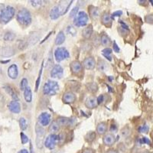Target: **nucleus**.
I'll return each instance as SVG.
<instances>
[{"label": "nucleus", "instance_id": "nucleus-1", "mask_svg": "<svg viewBox=\"0 0 153 153\" xmlns=\"http://www.w3.org/2000/svg\"><path fill=\"white\" fill-rule=\"evenodd\" d=\"M16 9L11 5H6L0 10V22L2 24H7L12 18L14 17Z\"/></svg>", "mask_w": 153, "mask_h": 153}, {"label": "nucleus", "instance_id": "nucleus-2", "mask_svg": "<svg viewBox=\"0 0 153 153\" xmlns=\"http://www.w3.org/2000/svg\"><path fill=\"white\" fill-rule=\"evenodd\" d=\"M16 19H17V21L24 26H28L31 23V15L29 11L26 9L19 10Z\"/></svg>", "mask_w": 153, "mask_h": 153}, {"label": "nucleus", "instance_id": "nucleus-3", "mask_svg": "<svg viewBox=\"0 0 153 153\" xmlns=\"http://www.w3.org/2000/svg\"><path fill=\"white\" fill-rule=\"evenodd\" d=\"M59 85L54 80H48L43 87V93L45 95L54 96L59 91Z\"/></svg>", "mask_w": 153, "mask_h": 153}, {"label": "nucleus", "instance_id": "nucleus-4", "mask_svg": "<svg viewBox=\"0 0 153 153\" xmlns=\"http://www.w3.org/2000/svg\"><path fill=\"white\" fill-rule=\"evenodd\" d=\"M89 18L87 14L85 12H80L77 14V16L74 18V24L76 27H83L87 25L88 23Z\"/></svg>", "mask_w": 153, "mask_h": 153}, {"label": "nucleus", "instance_id": "nucleus-5", "mask_svg": "<svg viewBox=\"0 0 153 153\" xmlns=\"http://www.w3.org/2000/svg\"><path fill=\"white\" fill-rule=\"evenodd\" d=\"M60 140V136L56 135V134H50L48 136L45 140V146L46 148L50 150H52L55 148L57 142Z\"/></svg>", "mask_w": 153, "mask_h": 153}, {"label": "nucleus", "instance_id": "nucleus-6", "mask_svg": "<svg viewBox=\"0 0 153 153\" xmlns=\"http://www.w3.org/2000/svg\"><path fill=\"white\" fill-rule=\"evenodd\" d=\"M70 57V54L68 51L64 47L57 48L54 51V57L57 62H61L65 59H67Z\"/></svg>", "mask_w": 153, "mask_h": 153}, {"label": "nucleus", "instance_id": "nucleus-7", "mask_svg": "<svg viewBox=\"0 0 153 153\" xmlns=\"http://www.w3.org/2000/svg\"><path fill=\"white\" fill-rule=\"evenodd\" d=\"M35 132H36V143L38 148H42L43 144L44 137H45V129L40 124L37 123L35 126Z\"/></svg>", "mask_w": 153, "mask_h": 153}, {"label": "nucleus", "instance_id": "nucleus-8", "mask_svg": "<svg viewBox=\"0 0 153 153\" xmlns=\"http://www.w3.org/2000/svg\"><path fill=\"white\" fill-rule=\"evenodd\" d=\"M51 116L50 113L44 112L38 116V123L40 124L42 126H46L49 125V123H51Z\"/></svg>", "mask_w": 153, "mask_h": 153}, {"label": "nucleus", "instance_id": "nucleus-9", "mask_svg": "<svg viewBox=\"0 0 153 153\" xmlns=\"http://www.w3.org/2000/svg\"><path fill=\"white\" fill-rule=\"evenodd\" d=\"M64 74V69L60 65H56L51 71V76L52 78L61 79Z\"/></svg>", "mask_w": 153, "mask_h": 153}, {"label": "nucleus", "instance_id": "nucleus-10", "mask_svg": "<svg viewBox=\"0 0 153 153\" xmlns=\"http://www.w3.org/2000/svg\"><path fill=\"white\" fill-rule=\"evenodd\" d=\"M8 76L12 80L17 79L19 76V68L16 64H13L8 68Z\"/></svg>", "mask_w": 153, "mask_h": 153}, {"label": "nucleus", "instance_id": "nucleus-11", "mask_svg": "<svg viewBox=\"0 0 153 153\" xmlns=\"http://www.w3.org/2000/svg\"><path fill=\"white\" fill-rule=\"evenodd\" d=\"M72 2H73V1H63V2H60V4L57 6H58V9H59L60 15L61 16L65 14L68 12L70 6L71 5Z\"/></svg>", "mask_w": 153, "mask_h": 153}, {"label": "nucleus", "instance_id": "nucleus-12", "mask_svg": "<svg viewBox=\"0 0 153 153\" xmlns=\"http://www.w3.org/2000/svg\"><path fill=\"white\" fill-rule=\"evenodd\" d=\"M70 68H71V71L73 74H78L80 72L82 71V66L81 63L78 61H74L73 62H71V65H70Z\"/></svg>", "mask_w": 153, "mask_h": 153}, {"label": "nucleus", "instance_id": "nucleus-13", "mask_svg": "<svg viewBox=\"0 0 153 153\" xmlns=\"http://www.w3.org/2000/svg\"><path fill=\"white\" fill-rule=\"evenodd\" d=\"M9 110H10L12 113H16V114H19L20 112H21V105L20 103L16 100L11 101L10 103H9Z\"/></svg>", "mask_w": 153, "mask_h": 153}, {"label": "nucleus", "instance_id": "nucleus-14", "mask_svg": "<svg viewBox=\"0 0 153 153\" xmlns=\"http://www.w3.org/2000/svg\"><path fill=\"white\" fill-rule=\"evenodd\" d=\"M84 66L87 70L94 69L96 66V61L93 57H86L84 61Z\"/></svg>", "mask_w": 153, "mask_h": 153}, {"label": "nucleus", "instance_id": "nucleus-15", "mask_svg": "<svg viewBox=\"0 0 153 153\" xmlns=\"http://www.w3.org/2000/svg\"><path fill=\"white\" fill-rule=\"evenodd\" d=\"M62 100L64 103H73L76 100V96L74 95V93L69 91V92H66L65 94H64Z\"/></svg>", "mask_w": 153, "mask_h": 153}, {"label": "nucleus", "instance_id": "nucleus-16", "mask_svg": "<svg viewBox=\"0 0 153 153\" xmlns=\"http://www.w3.org/2000/svg\"><path fill=\"white\" fill-rule=\"evenodd\" d=\"M103 142L105 146H112L116 142V138L113 134L108 133L106 134L103 139Z\"/></svg>", "mask_w": 153, "mask_h": 153}, {"label": "nucleus", "instance_id": "nucleus-17", "mask_svg": "<svg viewBox=\"0 0 153 153\" xmlns=\"http://www.w3.org/2000/svg\"><path fill=\"white\" fill-rule=\"evenodd\" d=\"M73 120L68 117H61L57 119V123L59 124L60 126H68L72 125Z\"/></svg>", "mask_w": 153, "mask_h": 153}, {"label": "nucleus", "instance_id": "nucleus-18", "mask_svg": "<svg viewBox=\"0 0 153 153\" xmlns=\"http://www.w3.org/2000/svg\"><path fill=\"white\" fill-rule=\"evenodd\" d=\"M85 105L88 109H94L97 106V100L94 97H90L86 100Z\"/></svg>", "mask_w": 153, "mask_h": 153}, {"label": "nucleus", "instance_id": "nucleus-19", "mask_svg": "<svg viewBox=\"0 0 153 153\" xmlns=\"http://www.w3.org/2000/svg\"><path fill=\"white\" fill-rule=\"evenodd\" d=\"M14 54V49L12 48V47H9V46L2 48L1 49V51H0V54H1L2 57H11V56H12Z\"/></svg>", "mask_w": 153, "mask_h": 153}, {"label": "nucleus", "instance_id": "nucleus-20", "mask_svg": "<svg viewBox=\"0 0 153 153\" xmlns=\"http://www.w3.org/2000/svg\"><path fill=\"white\" fill-rule=\"evenodd\" d=\"M101 21L104 25L106 26H109L112 23V19L111 16H110L108 12H104L102 16H101Z\"/></svg>", "mask_w": 153, "mask_h": 153}, {"label": "nucleus", "instance_id": "nucleus-21", "mask_svg": "<svg viewBox=\"0 0 153 153\" xmlns=\"http://www.w3.org/2000/svg\"><path fill=\"white\" fill-rule=\"evenodd\" d=\"M108 69H109V65H108V64L106 61H103V60H100L98 61L97 70L100 72L105 73L106 71H107Z\"/></svg>", "mask_w": 153, "mask_h": 153}, {"label": "nucleus", "instance_id": "nucleus-22", "mask_svg": "<svg viewBox=\"0 0 153 153\" xmlns=\"http://www.w3.org/2000/svg\"><path fill=\"white\" fill-rule=\"evenodd\" d=\"M49 16H50V18L52 19V20H56V19H57L59 18V16H61V15H60L59 9H58V6H57V5L54 6L52 9H51Z\"/></svg>", "mask_w": 153, "mask_h": 153}, {"label": "nucleus", "instance_id": "nucleus-23", "mask_svg": "<svg viewBox=\"0 0 153 153\" xmlns=\"http://www.w3.org/2000/svg\"><path fill=\"white\" fill-rule=\"evenodd\" d=\"M93 34V26L91 25H89L88 26L84 28L83 31H82V36L84 37V38H90Z\"/></svg>", "mask_w": 153, "mask_h": 153}, {"label": "nucleus", "instance_id": "nucleus-24", "mask_svg": "<svg viewBox=\"0 0 153 153\" xmlns=\"http://www.w3.org/2000/svg\"><path fill=\"white\" fill-rule=\"evenodd\" d=\"M107 131V125L106 123H100L97 126V132L99 135H104Z\"/></svg>", "mask_w": 153, "mask_h": 153}, {"label": "nucleus", "instance_id": "nucleus-25", "mask_svg": "<svg viewBox=\"0 0 153 153\" xmlns=\"http://www.w3.org/2000/svg\"><path fill=\"white\" fill-rule=\"evenodd\" d=\"M60 126L57 123V121H53L49 126V132L51 134H56L60 131Z\"/></svg>", "mask_w": 153, "mask_h": 153}, {"label": "nucleus", "instance_id": "nucleus-26", "mask_svg": "<svg viewBox=\"0 0 153 153\" xmlns=\"http://www.w3.org/2000/svg\"><path fill=\"white\" fill-rule=\"evenodd\" d=\"M24 98L27 103H31L32 100V92L30 87H26V89L24 91Z\"/></svg>", "mask_w": 153, "mask_h": 153}, {"label": "nucleus", "instance_id": "nucleus-27", "mask_svg": "<svg viewBox=\"0 0 153 153\" xmlns=\"http://www.w3.org/2000/svg\"><path fill=\"white\" fill-rule=\"evenodd\" d=\"M65 41V35L63 31H60L55 38V44L57 45H61Z\"/></svg>", "mask_w": 153, "mask_h": 153}, {"label": "nucleus", "instance_id": "nucleus-28", "mask_svg": "<svg viewBox=\"0 0 153 153\" xmlns=\"http://www.w3.org/2000/svg\"><path fill=\"white\" fill-rule=\"evenodd\" d=\"M89 12H90L91 16L94 19H97L100 16V10L98 8L94 7V6H91L90 9H89Z\"/></svg>", "mask_w": 153, "mask_h": 153}, {"label": "nucleus", "instance_id": "nucleus-29", "mask_svg": "<svg viewBox=\"0 0 153 153\" xmlns=\"http://www.w3.org/2000/svg\"><path fill=\"white\" fill-rule=\"evenodd\" d=\"M100 43L103 46L107 47V46H109L111 44V40H110V38L107 35L103 34L100 38Z\"/></svg>", "mask_w": 153, "mask_h": 153}, {"label": "nucleus", "instance_id": "nucleus-30", "mask_svg": "<svg viewBox=\"0 0 153 153\" xmlns=\"http://www.w3.org/2000/svg\"><path fill=\"white\" fill-rule=\"evenodd\" d=\"M112 51H113L112 49L109 48H104L103 51H102V54L106 57L108 61H112V57H111Z\"/></svg>", "mask_w": 153, "mask_h": 153}, {"label": "nucleus", "instance_id": "nucleus-31", "mask_svg": "<svg viewBox=\"0 0 153 153\" xmlns=\"http://www.w3.org/2000/svg\"><path fill=\"white\" fill-rule=\"evenodd\" d=\"M87 90L91 93H96L98 90L97 84H96V83H94V82H91V83L87 84Z\"/></svg>", "mask_w": 153, "mask_h": 153}, {"label": "nucleus", "instance_id": "nucleus-32", "mask_svg": "<svg viewBox=\"0 0 153 153\" xmlns=\"http://www.w3.org/2000/svg\"><path fill=\"white\" fill-rule=\"evenodd\" d=\"M5 90L6 91V92H7L8 94L11 96V97H12V99L16 101H18L19 98H18L17 95L15 94V92L13 91V90H12L10 87H9V86H6V87H5Z\"/></svg>", "mask_w": 153, "mask_h": 153}, {"label": "nucleus", "instance_id": "nucleus-33", "mask_svg": "<svg viewBox=\"0 0 153 153\" xmlns=\"http://www.w3.org/2000/svg\"><path fill=\"white\" fill-rule=\"evenodd\" d=\"M4 40L6 41V42H12L16 38V35H15L13 32H11V31H8L4 35Z\"/></svg>", "mask_w": 153, "mask_h": 153}, {"label": "nucleus", "instance_id": "nucleus-34", "mask_svg": "<svg viewBox=\"0 0 153 153\" xmlns=\"http://www.w3.org/2000/svg\"><path fill=\"white\" fill-rule=\"evenodd\" d=\"M97 100L98 105H103L107 102V96L105 94H101L97 98Z\"/></svg>", "mask_w": 153, "mask_h": 153}, {"label": "nucleus", "instance_id": "nucleus-35", "mask_svg": "<svg viewBox=\"0 0 153 153\" xmlns=\"http://www.w3.org/2000/svg\"><path fill=\"white\" fill-rule=\"evenodd\" d=\"M95 138H96V133L94 132H93V131L89 132L85 136V139L87 142H89V143H91V142L94 141V139H95Z\"/></svg>", "mask_w": 153, "mask_h": 153}, {"label": "nucleus", "instance_id": "nucleus-36", "mask_svg": "<svg viewBox=\"0 0 153 153\" xmlns=\"http://www.w3.org/2000/svg\"><path fill=\"white\" fill-rule=\"evenodd\" d=\"M43 66H44V61L42 62V66H41L40 71H39V74H38V79L36 80V84H35V91H38V89L40 85V81H41V77H42V70H43Z\"/></svg>", "mask_w": 153, "mask_h": 153}, {"label": "nucleus", "instance_id": "nucleus-37", "mask_svg": "<svg viewBox=\"0 0 153 153\" xmlns=\"http://www.w3.org/2000/svg\"><path fill=\"white\" fill-rule=\"evenodd\" d=\"M19 126H20V128H21L22 130H25L27 129L28 124H27L26 120L24 117H21L19 119Z\"/></svg>", "mask_w": 153, "mask_h": 153}, {"label": "nucleus", "instance_id": "nucleus-38", "mask_svg": "<svg viewBox=\"0 0 153 153\" xmlns=\"http://www.w3.org/2000/svg\"><path fill=\"white\" fill-rule=\"evenodd\" d=\"M28 87V80L26 78H23L21 80V82H20V89H21V91H24L26 89V87Z\"/></svg>", "mask_w": 153, "mask_h": 153}, {"label": "nucleus", "instance_id": "nucleus-39", "mask_svg": "<svg viewBox=\"0 0 153 153\" xmlns=\"http://www.w3.org/2000/svg\"><path fill=\"white\" fill-rule=\"evenodd\" d=\"M149 130V127L147 125H143L139 127V131L141 133H147Z\"/></svg>", "mask_w": 153, "mask_h": 153}, {"label": "nucleus", "instance_id": "nucleus-40", "mask_svg": "<svg viewBox=\"0 0 153 153\" xmlns=\"http://www.w3.org/2000/svg\"><path fill=\"white\" fill-rule=\"evenodd\" d=\"M20 136H21V141L22 144H26V143L29 141L28 137L24 133V132H21V133H20Z\"/></svg>", "mask_w": 153, "mask_h": 153}, {"label": "nucleus", "instance_id": "nucleus-41", "mask_svg": "<svg viewBox=\"0 0 153 153\" xmlns=\"http://www.w3.org/2000/svg\"><path fill=\"white\" fill-rule=\"evenodd\" d=\"M78 9H79V8L77 7V6H76V7H74V8L73 9H72L71 11V12H70V16L69 17L70 18H75L76 17V16H77V12H78Z\"/></svg>", "mask_w": 153, "mask_h": 153}, {"label": "nucleus", "instance_id": "nucleus-42", "mask_svg": "<svg viewBox=\"0 0 153 153\" xmlns=\"http://www.w3.org/2000/svg\"><path fill=\"white\" fill-rule=\"evenodd\" d=\"M67 32L69 35H71L72 36H74L76 35V30L74 28H73V26H68L67 28Z\"/></svg>", "mask_w": 153, "mask_h": 153}, {"label": "nucleus", "instance_id": "nucleus-43", "mask_svg": "<svg viewBox=\"0 0 153 153\" xmlns=\"http://www.w3.org/2000/svg\"><path fill=\"white\" fill-rule=\"evenodd\" d=\"M123 15V12L121 10H118V11H116L115 12H113V14L111 15V19H114L115 17H120Z\"/></svg>", "mask_w": 153, "mask_h": 153}, {"label": "nucleus", "instance_id": "nucleus-44", "mask_svg": "<svg viewBox=\"0 0 153 153\" xmlns=\"http://www.w3.org/2000/svg\"><path fill=\"white\" fill-rule=\"evenodd\" d=\"M31 2L32 6L37 7V6H41L42 5V2H43V1H31Z\"/></svg>", "mask_w": 153, "mask_h": 153}, {"label": "nucleus", "instance_id": "nucleus-45", "mask_svg": "<svg viewBox=\"0 0 153 153\" xmlns=\"http://www.w3.org/2000/svg\"><path fill=\"white\" fill-rule=\"evenodd\" d=\"M146 21L148 23H153V14L148 15V16L146 17Z\"/></svg>", "mask_w": 153, "mask_h": 153}, {"label": "nucleus", "instance_id": "nucleus-46", "mask_svg": "<svg viewBox=\"0 0 153 153\" xmlns=\"http://www.w3.org/2000/svg\"><path fill=\"white\" fill-rule=\"evenodd\" d=\"M113 51H114L116 53H119L120 51V47H119L118 45H117V42H113Z\"/></svg>", "mask_w": 153, "mask_h": 153}, {"label": "nucleus", "instance_id": "nucleus-47", "mask_svg": "<svg viewBox=\"0 0 153 153\" xmlns=\"http://www.w3.org/2000/svg\"><path fill=\"white\" fill-rule=\"evenodd\" d=\"M119 31H120V33L122 34V35H126V34L129 33V29H126V28H122V27H120V28H119Z\"/></svg>", "mask_w": 153, "mask_h": 153}, {"label": "nucleus", "instance_id": "nucleus-48", "mask_svg": "<svg viewBox=\"0 0 153 153\" xmlns=\"http://www.w3.org/2000/svg\"><path fill=\"white\" fill-rule=\"evenodd\" d=\"M142 142H143V143H144V144L151 145V141H150V139H148L147 137H143V139H142Z\"/></svg>", "mask_w": 153, "mask_h": 153}, {"label": "nucleus", "instance_id": "nucleus-49", "mask_svg": "<svg viewBox=\"0 0 153 153\" xmlns=\"http://www.w3.org/2000/svg\"><path fill=\"white\" fill-rule=\"evenodd\" d=\"M82 153H95V152H94V150L91 149H87L84 150Z\"/></svg>", "mask_w": 153, "mask_h": 153}, {"label": "nucleus", "instance_id": "nucleus-50", "mask_svg": "<svg viewBox=\"0 0 153 153\" xmlns=\"http://www.w3.org/2000/svg\"><path fill=\"white\" fill-rule=\"evenodd\" d=\"M117 126L116 125L111 126V128H110V131H111V132H116V131H117Z\"/></svg>", "mask_w": 153, "mask_h": 153}, {"label": "nucleus", "instance_id": "nucleus-51", "mask_svg": "<svg viewBox=\"0 0 153 153\" xmlns=\"http://www.w3.org/2000/svg\"><path fill=\"white\" fill-rule=\"evenodd\" d=\"M18 153H29L27 149H21Z\"/></svg>", "mask_w": 153, "mask_h": 153}, {"label": "nucleus", "instance_id": "nucleus-52", "mask_svg": "<svg viewBox=\"0 0 153 153\" xmlns=\"http://www.w3.org/2000/svg\"><path fill=\"white\" fill-rule=\"evenodd\" d=\"M106 153H118V152L117 150H114V149H110Z\"/></svg>", "mask_w": 153, "mask_h": 153}, {"label": "nucleus", "instance_id": "nucleus-53", "mask_svg": "<svg viewBox=\"0 0 153 153\" xmlns=\"http://www.w3.org/2000/svg\"><path fill=\"white\" fill-rule=\"evenodd\" d=\"M109 79H110V80H112L113 79V77H109Z\"/></svg>", "mask_w": 153, "mask_h": 153}, {"label": "nucleus", "instance_id": "nucleus-54", "mask_svg": "<svg viewBox=\"0 0 153 153\" xmlns=\"http://www.w3.org/2000/svg\"><path fill=\"white\" fill-rule=\"evenodd\" d=\"M144 153H149V152H144Z\"/></svg>", "mask_w": 153, "mask_h": 153}]
</instances>
